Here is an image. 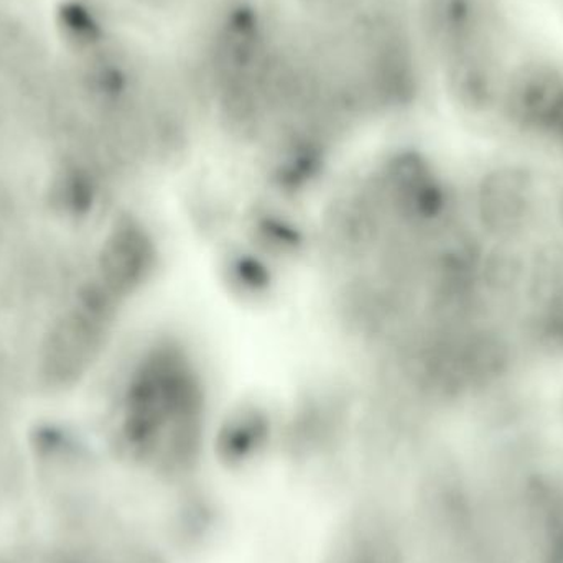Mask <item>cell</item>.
Returning a JSON list of instances; mask_svg holds the SVG:
<instances>
[{
	"mask_svg": "<svg viewBox=\"0 0 563 563\" xmlns=\"http://www.w3.org/2000/svg\"><path fill=\"white\" fill-rule=\"evenodd\" d=\"M155 260L148 231L134 218H121L102 240L92 276L119 301L148 280Z\"/></svg>",
	"mask_w": 563,
	"mask_h": 563,
	"instance_id": "3",
	"label": "cell"
},
{
	"mask_svg": "<svg viewBox=\"0 0 563 563\" xmlns=\"http://www.w3.org/2000/svg\"><path fill=\"white\" fill-rule=\"evenodd\" d=\"M187 23L208 115L243 142L324 147L430 78L417 0H205Z\"/></svg>",
	"mask_w": 563,
	"mask_h": 563,
	"instance_id": "1",
	"label": "cell"
},
{
	"mask_svg": "<svg viewBox=\"0 0 563 563\" xmlns=\"http://www.w3.org/2000/svg\"><path fill=\"white\" fill-rule=\"evenodd\" d=\"M552 221H554L555 227L559 230V238L563 240V178L561 184L555 188L554 194H552Z\"/></svg>",
	"mask_w": 563,
	"mask_h": 563,
	"instance_id": "4",
	"label": "cell"
},
{
	"mask_svg": "<svg viewBox=\"0 0 563 563\" xmlns=\"http://www.w3.org/2000/svg\"><path fill=\"white\" fill-rule=\"evenodd\" d=\"M551 210L541 174L526 162L489 165L473 187V220L486 243L528 246Z\"/></svg>",
	"mask_w": 563,
	"mask_h": 563,
	"instance_id": "2",
	"label": "cell"
}]
</instances>
